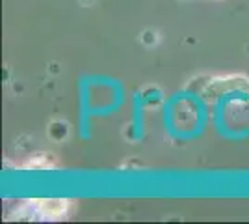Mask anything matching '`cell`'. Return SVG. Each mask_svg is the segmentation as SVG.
<instances>
[{
  "mask_svg": "<svg viewBox=\"0 0 249 224\" xmlns=\"http://www.w3.org/2000/svg\"><path fill=\"white\" fill-rule=\"evenodd\" d=\"M34 205L43 219H62L67 213L69 202L67 200H36Z\"/></svg>",
  "mask_w": 249,
  "mask_h": 224,
  "instance_id": "obj_1",
  "label": "cell"
}]
</instances>
